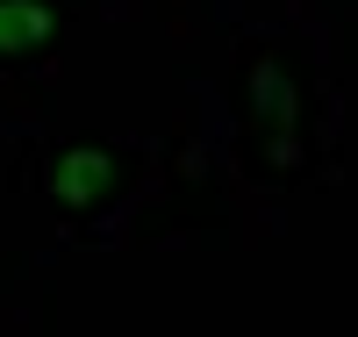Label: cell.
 <instances>
[{"instance_id":"6da1fadb","label":"cell","mask_w":358,"mask_h":337,"mask_svg":"<svg viewBox=\"0 0 358 337\" xmlns=\"http://www.w3.org/2000/svg\"><path fill=\"white\" fill-rule=\"evenodd\" d=\"M115 179H122V158H115L108 144H72L57 151L50 172H43V194L57 208H94L101 194H115Z\"/></svg>"},{"instance_id":"7a4b0ae2","label":"cell","mask_w":358,"mask_h":337,"mask_svg":"<svg viewBox=\"0 0 358 337\" xmlns=\"http://www.w3.org/2000/svg\"><path fill=\"white\" fill-rule=\"evenodd\" d=\"M50 29H57V15L43 8V0H0V65H15V57L43 50Z\"/></svg>"},{"instance_id":"3957f363","label":"cell","mask_w":358,"mask_h":337,"mask_svg":"<svg viewBox=\"0 0 358 337\" xmlns=\"http://www.w3.org/2000/svg\"><path fill=\"white\" fill-rule=\"evenodd\" d=\"M251 101H258V122L273 137V158H287V137H294V86L280 65H258L251 72Z\"/></svg>"}]
</instances>
